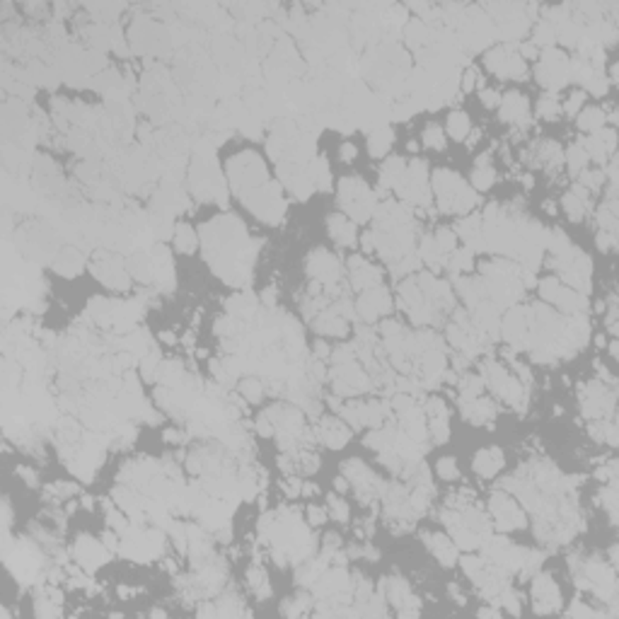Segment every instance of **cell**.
<instances>
[{"mask_svg":"<svg viewBox=\"0 0 619 619\" xmlns=\"http://www.w3.org/2000/svg\"><path fill=\"white\" fill-rule=\"evenodd\" d=\"M433 191L443 213H469L479 203L476 191L469 189L452 169H438L433 174Z\"/></svg>","mask_w":619,"mask_h":619,"instance_id":"cell-1","label":"cell"},{"mask_svg":"<svg viewBox=\"0 0 619 619\" xmlns=\"http://www.w3.org/2000/svg\"><path fill=\"white\" fill-rule=\"evenodd\" d=\"M228 177L230 184L237 194H247L252 189H259L269 181V174H266V164L261 162V157L257 152H240L228 162Z\"/></svg>","mask_w":619,"mask_h":619,"instance_id":"cell-2","label":"cell"},{"mask_svg":"<svg viewBox=\"0 0 619 619\" xmlns=\"http://www.w3.org/2000/svg\"><path fill=\"white\" fill-rule=\"evenodd\" d=\"M339 203L346 213L354 220H368L375 215V208H378V198L371 189H368L366 181L356 179V177H346L339 184Z\"/></svg>","mask_w":619,"mask_h":619,"instance_id":"cell-3","label":"cell"},{"mask_svg":"<svg viewBox=\"0 0 619 619\" xmlns=\"http://www.w3.org/2000/svg\"><path fill=\"white\" fill-rule=\"evenodd\" d=\"M242 201H245L249 211L264 220V223H281L283 215H286V201H283L281 186L271 184V181H266L259 189H252L247 191V194H242Z\"/></svg>","mask_w":619,"mask_h":619,"instance_id":"cell-4","label":"cell"},{"mask_svg":"<svg viewBox=\"0 0 619 619\" xmlns=\"http://www.w3.org/2000/svg\"><path fill=\"white\" fill-rule=\"evenodd\" d=\"M119 549L136 561H150L162 552V532L131 525L126 532H121V547Z\"/></svg>","mask_w":619,"mask_h":619,"instance_id":"cell-5","label":"cell"},{"mask_svg":"<svg viewBox=\"0 0 619 619\" xmlns=\"http://www.w3.org/2000/svg\"><path fill=\"white\" fill-rule=\"evenodd\" d=\"M90 269H92V276L100 283H104L109 291H128L131 286L128 271L124 266V261L116 257V252H109V249L95 252L92 261H90Z\"/></svg>","mask_w":619,"mask_h":619,"instance_id":"cell-6","label":"cell"},{"mask_svg":"<svg viewBox=\"0 0 619 619\" xmlns=\"http://www.w3.org/2000/svg\"><path fill=\"white\" fill-rule=\"evenodd\" d=\"M428 167H426L423 160H411L407 164L404 174H402L399 184L395 186V191L399 194L404 201H409L411 206H428L431 194H428Z\"/></svg>","mask_w":619,"mask_h":619,"instance_id":"cell-7","label":"cell"},{"mask_svg":"<svg viewBox=\"0 0 619 619\" xmlns=\"http://www.w3.org/2000/svg\"><path fill=\"white\" fill-rule=\"evenodd\" d=\"M537 80L542 88H547L549 92H556L559 88H564L566 80H571V61L566 54H561L559 49H544L539 56L537 66Z\"/></svg>","mask_w":619,"mask_h":619,"instance_id":"cell-8","label":"cell"},{"mask_svg":"<svg viewBox=\"0 0 619 619\" xmlns=\"http://www.w3.org/2000/svg\"><path fill=\"white\" fill-rule=\"evenodd\" d=\"M484 61H486V68H489L493 76L501 78V80L503 78H510V80H525V76H527L525 61L518 56V51H515L513 44H503V47L491 49Z\"/></svg>","mask_w":619,"mask_h":619,"instance_id":"cell-9","label":"cell"},{"mask_svg":"<svg viewBox=\"0 0 619 619\" xmlns=\"http://www.w3.org/2000/svg\"><path fill=\"white\" fill-rule=\"evenodd\" d=\"M539 295L547 303H554L559 310H564L566 315H581L583 310H588V300L583 293L566 288L559 283V278H544L539 281Z\"/></svg>","mask_w":619,"mask_h":619,"instance_id":"cell-10","label":"cell"},{"mask_svg":"<svg viewBox=\"0 0 619 619\" xmlns=\"http://www.w3.org/2000/svg\"><path fill=\"white\" fill-rule=\"evenodd\" d=\"M329 380H332V387L337 395H361V392L373 387V380L363 373V368H359V363H342V366H334L332 373H329Z\"/></svg>","mask_w":619,"mask_h":619,"instance_id":"cell-11","label":"cell"},{"mask_svg":"<svg viewBox=\"0 0 619 619\" xmlns=\"http://www.w3.org/2000/svg\"><path fill=\"white\" fill-rule=\"evenodd\" d=\"M489 513L498 530L508 532V530H520V527H525V513H522L518 501H515L508 491L493 493L489 501Z\"/></svg>","mask_w":619,"mask_h":619,"instance_id":"cell-12","label":"cell"},{"mask_svg":"<svg viewBox=\"0 0 619 619\" xmlns=\"http://www.w3.org/2000/svg\"><path fill=\"white\" fill-rule=\"evenodd\" d=\"M308 274L315 278L322 286H332L342 276V264L334 254H329L327 249H315L308 257Z\"/></svg>","mask_w":619,"mask_h":619,"instance_id":"cell-13","label":"cell"},{"mask_svg":"<svg viewBox=\"0 0 619 619\" xmlns=\"http://www.w3.org/2000/svg\"><path fill=\"white\" fill-rule=\"evenodd\" d=\"M278 177H281L283 184H286V189L291 191L295 198H300V201L310 198L312 191H315V186H312L305 167L298 162H291V160L278 162Z\"/></svg>","mask_w":619,"mask_h":619,"instance_id":"cell-14","label":"cell"},{"mask_svg":"<svg viewBox=\"0 0 619 619\" xmlns=\"http://www.w3.org/2000/svg\"><path fill=\"white\" fill-rule=\"evenodd\" d=\"M532 595H535V610L542 612V615H549V612H556L561 607V593L559 586L549 573H539L535 576V583H532Z\"/></svg>","mask_w":619,"mask_h":619,"instance_id":"cell-15","label":"cell"},{"mask_svg":"<svg viewBox=\"0 0 619 619\" xmlns=\"http://www.w3.org/2000/svg\"><path fill=\"white\" fill-rule=\"evenodd\" d=\"M73 554H76L78 564H80L83 569L92 571V569H97V566L104 564L112 552L104 547V542H97V539L83 535V537L76 539V544H73Z\"/></svg>","mask_w":619,"mask_h":619,"instance_id":"cell-16","label":"cell"},{"mask_svg":"<svg viewBox=\"0 0 619 619\" xmlns=\"http://www.w3.org/2000/svg\"><path fill=\"white\" fill-rule=\"evenodd\" d=\"M390 305L392 303H390L387 291H383L380 286H375V288H368V291H363V295L359 298V305H356V310H359L361 320L373 322V320H378V317L387 315Z\"/></svg>","mask_w":619,"mask_h":619,"instance_id":"cell-17","label":"cell"},{"mask_svg":"<svg viewBox=\"0 0 619 619\" xmlns=\"http://www.w3.org/2000/svg\"><path fill=\"white\" fill-rule=\"evenodd\" d=\"M581 145L586 148L590 160H598L600 164H603L607 157L615 152V145H617L615 128H600L598 133H593L590 138L581 140Z\"/></svg>","mask_w":619,"mask_h":619,"instance_id":"cell-18","label":"cell"},{"mask_svg":"<svg viewBox=\"0 0 619 619\" xmlns=\"http://www.w3.org/2000/svg\"><path fill=\"white\" fill-rule=\"evenodd\" d=\"M349 278H351V286H354L356 291H368V288L380 286L383 274H380L375 266L368 264L366 259L351 257V261H349Z\"/></svg>","mask_w":619,"mask_h":619,"instance_id":"cell-19","label":"cell"},{"mask_svg":"<svg viewBox=\"0 0 619 619\" xmlns=\"http://www.w3.org/2000/svg\"><path fill=\"white\" fill-rule=\"evenodd\" d=\"M317 438L325 443L327 447H332V450H339V447H344L349 443L351 431L349 426H344L337 419H322V423L317 426Z\"/></svg>","mask_w":619,"mask_h":619,"instance_id":"cell-20","label":"cell"},{"mask_svg":"<svg viewBox=\"0 0 619 619\" xmlns=\"http://www.w3.org/2000/svg\"><path fill=\"white\" fill-rule=\"evenodd\" d=\"M423 542H426V547L431 549V554H433L443 566H452V564H455L457 547H455V542H452L450 537L440 535V532H426Z\"/></svg>","mask_w":619,"mask_h":619,"instance_id":"cell-21","label":"cell"},{"mask_svg":"<svg viewBox=\"0 0 619 619\" xmlns=\"http://www.w3.org/2000/svg\"><path fill=\"white\" fill-rule=\"evenodd\" d=\"M462 416L474 426H484L496 416V404L484 397H474V399H462Z\"/></svg>","mask_w":619,"mask_h":619,"instance_id":"cell-22","label":"cell"},{"mask_svg":"<svg viewBox=\"0 0 619 619\" xmlns=\"http://www.w3.org/2000/svg\"><path fill=\"white\" fill-rule=\"evenodd\" d=\"M498 107H501V121L518 124V126L530 121V114H527V100L518 92H508L505 97H501V104Z\"/></svg>","mask_w":619,"mask_h":619,"instance_id":"cell-23","label":"cell"},{"mask_svg":"<svg viewBox=\"0 0 619 619\" xmlns=\"http://www.w3.org/2000/svg\"><path fill=\"white\" fill-rule=\"evenodd\" d=\"M51 264H54L56 274H61L66 278H73V276H78L83 271L85 257H83V252L78 247H66V249H61V252L56 254Z\"/></svg>","mask_w":619,"mask_h":619,"instance_id":"cell-24","label":"cell"},{"mask_svg":"<svg viewBox=\"0 0 619 619\" xmlns=\"http://www.w3.org/2000/svg\"><path fill=\"white\" fill-rule=\"evenodd\" d=\"M228 315L235 317L237 322H249L257 317V310H259V300L254 298L252 293L245 291V293H235L232 298L228 300Z\"/></svg>","mask_w":619,"mask_h":619,"instance_id":"cell-25","label":"cell"},{"mask_svg":"<svg viewBox=\"0 0 619 619\" xmlns=\"http://www.w3.org/2000/svg\"><path fill=\"white\" fill-rule=\"evenodd\" d=\"M503 467V450L501 447H486V450H479L474 457V472L484 479L498 474Z\"/></svg>","mask_w":619,"mask_h":619,"instance_id":"cell-26","label":"cell"},{"mask_svg":"<svg viewBox=\"0 0 619 619\" xmlns=\"http://www.w3.org/2000/svg\"><path fill=\"white\" fill-rule=\"evenodd\" d=\"M327 228H329V235H332V240L337 242V245L351 247L356 242V228H354V223L349 220V215L334 213L332 218L327 220Z\"/></svg>","mask_w":619,"mask_h":619,"instance_id":"cell-27","label":"cell"},{"mask_svg":"<svg viewBox=\"0 0 619 619\" xmlns=\"http://www.w3.org/2000/svg\"><path fill=\"white\" fill-rule=\"evenodd\" d=\"M588 191L583 189V186H576L573 191H569V194H564V198H561V206H564L566 215L573 220V223H581L583 218H586V211H588Z\"/></svg>","mask_w":619,"mask_h":619,"instance_id":"cell-28","label":"cell"},{"mask_svg":"<svg viewBox=\"0 0 619 619\" xmlns=\"http://www.w3.org/2000/svg\"><path fill=\"white\" fill-rule=\"evenodd\" d=\"M305 172L315 186V191H327L329 184H332V172H329V162L322 155H315L312 160L305 164Z\"/></svg>","mask_w":619,"mask_h":619,"instance_id":"cell-29","label":"cell"},{"mask_svg":"<svg viewBox=\"0 0 619 619\" xmlns=\"http://www.w3.org/2000/svg\"><path fill=\"white\" fill-rule=\"evenodd\" d=\"M392 143H395V133H392V128L385 126V128L371 131V136H368V152H371L373 157H385L392 148Z\"/></svg>","mask_w":619,"mask_h":619,"instance_id":"cell-30","label":"cell"},{"mask_svg":"<svg viewBox=\"0 0 619 619\" xmlns=\"http://www.w3.org/2000/svg\"><path fill=\"white\" fill-rule=\"evenodd\" d=\"M404 169H407L404 157H387V162L380 169V184L387 186V189H395L399 184L402 174H404Z\"/></svg>","mask_w":619,"mask_h":619,"instance_id":"cell-31","label":"cell"},{"mask_svg":"<svg viewBox=\"0 0 619 619\" xmlns=\"http://www.w3.org/2000/svg\"><path fill=\"white\" fill-rule=\"evenodd\" d=\"M472 181L479 191H486L489 186L496 181V169L491 167V160L486 155H481L479 160L474 164V172H472Z\"/></svg>","mask_w":619,"mask_h":619,"instance_id":"cell-32","label":"cell"},{"mask_svg":"<svg viewBox=\"0 0 619 619\" xmlns=\"http://www.w3.org/2000/svg\"><path fill=\"white\" fill-rule=\"evenodd\" d=\"M174 247H177V252H181V254H194V249H196V232H194V228H191V225H186V223H179V225H174Z\"/></svg>","mask_w":619,"mask_h":619,"instance_id":"cell-33","label":"cell"},{"mask_svg":"<svg viewBox=\"0 0 619 619\" xmlns=\"http://www.w3.org/2000/svg\"><path fill=\"white\" fill-rule=\"evenodd\" d=\"M447 136L455 140H467L469 131H472V126H469V116L467 112H452L450 116H447Z\"/></svg>","mask_w":619,"mask_h":619,"instance_id":"cell-34","label":"cell"},{"mask_svg":"<svg viewBox=\"0 0 619 619\" xmlns=\"http://www.w3.org/2000/svg\"><path fill=\"white\" fill-rule=\"evenodd\" d=\"M472 266H474L472 249H455V252L447 257L445 269L450 271L452 276H459V274H467V271H472Z\"/></svg>","mask_w":619,"mask_h":619,"instance_id":"cell-35","label":"cell"},{"mask_svg":"<svg viewBox=\"0 0 619 619\" xmlns=\"http://www.w3.org/2000/svg\"><path fill=\"white\" fill-rule=\"evenodd\" d=\"M325 571H327V566H325V561H322V559H312V561L308 559L298 569V583H300V586H315Z\"/></svg>","mask_w":619,"mask_h":619,"instance_id":"cell-36","label":"cell"},{"mask_svg":"<svg viewBox=\"0 0 619 619\" xmlns=\"http://www.w3.org/2000/svg\"><path fill=\"white\" fill-rule=\"evenodd\" d=\"M556 42V30H554V25L552 22H547V20H539L537 25H535V30H532V44H535V47L539 49V47H544V49H552V44Z\"/></svg>","mask_w":619,"mask_h":619,"instance_id":"cell-37","label":"cell"},{"mask_svg":"<svg viewBox=\"0 0 619 619\" xmlns=\"http://www.w3.org/2000/svg\"><path fill=\"white\" fill-rule=\"evenodd\" d=\"M564 160H566V164H569L571 172L578 174V172H586V164H588L590 157H588L586 148H583L581 143H573L569 150H566Z\"/></svg>","mask_w":619,"mask_h":619,"instance_id":"cell-38","label":"cell"},{"mask_svg":"<svg viewBox=\"0 0 619 619\" xmlns=\"http://www.w3.org/2000/svg\"><path fill=\"white\" fill-rule=\"evenodd\" d=\"M605 126V112L603 109H586L578 116V128L588 131V133H598Z\"/></svg>","mask_w":619,"mask_h":619,"instance_id":"cell-39","label":"cell"},{"mask_svg":"<svg viewBox=\"0 0 619 619\" xmlns=\"http://www.w3.org/2000/svg\"><path fill=\"white\" fill-rule=\"evenodd\" d=\"M481 390H484V380L479 375H464L459 380V397L462 399H474V397L481 395Z\"/></svg>","mask_w":619,"mask_h":619,"instance_id":"cell-40","label":"cell"},{"mask_svg":"<svg viewBox=\"0 0 619 619\" xmlns=\"http://www.w3.org/2000/svg\"><path fill=\"white\" fill-rule=\"evenodd\" d=\"M537 109H539V116H542V119H556L561 114V102H559V97H556L554 92H547V95H542V97H539Z\"/></svg>","mask_w":619,"mask_h":619,"instance_id":"cell-41","label":"cell"},{"mask_svg":"<svg viewBox=\"0 0 619 619\" xmlns=\"http://www.w3.org/2000/svg\"><path fill=\"white\" fill-rule=\"evenodd\" d=\"M423 145L426 148H433V150H443L445 148V131H443L438 124H428L423 128Z\"/></svg>","mask_w":619,"mask_h":619,"instance_id":"cell-42","label":"cell"},{"mask_svg":"<svg viewBox=\"0 0 619 619\" xmlns=\"http://www.w3.org/2000/svg\"><path fill=\"white\" fill-rule=\"evenodd\" d=\"M327 510H329V518H334L337 522H346L349 520V503L344 501L342 496H337V493H332V496L327 498Z\"/></svg>","mask_w":619,"mask_h":619,"instance_id":"cell-43","label":"cell"},{"mask_svg":"<svg viewBox=\"0 0 619 619\" xmlns=\"http://www.w3.org/2000/svg\"><path fill=\"white\" fill-rule=\"evenodd\" d=\"M247 576H249V586H252V590L257 593V598H266V595L271 593L269 583H266V573L261 571L259 566H252Z\"/></svg>","mask_w":619,"mask_h":619,"instance_id":"cell-44","label":"cell"},{"mask_svg":"<svg viewBox=\"0 0 619 619\" xmlns=\"http://www.w3.org/2000/svg\"><path fill=\"white\" fill-rule=\"evenodd\" d=\"M240 392L245 395L247 402H254V404H257V402H261V397H264L266 390H264V385H261L257 378H245L240 383Z\"/></svg>","mask_w":619,"mask_h":619,"instance_id":"cell-45","label":"cell"},{"mask_svg":"<svg viewBox=\"0 0 619 619\" xmlns=\"http://www.w3.org/2000/svg\"><path fill=\"white\" fill-rule=\"evenodd\" d=\"M428 435L435 443H445L447 435H450V428H447V419H428Z\"/></svg>","mask_w":619,"mask_h":619,"instance_id":"cell-46","label":"cell"},{"mask_svg":"<svg viewBox=\"0 0 619 619\" xmlns=\"http://www.w3.org/2000/svg\"><path fill=\"white\" fill-rule=\"evenodd\" d=\"M423 414L428 419H447V407H445V402L438 399V397H431V399L423 404Z\"/></svg>","mask_w":619,"mask_h":619,"instance_id":"cell-47","label":"cell"},{"mask_svg":"<svg viewBox=\"0 0 619 619\" xmlns=\"http://www.w3.org/2000/svg\"><path fill=\"white\" fill-rule=\"evenodd\" d=\"M438 476L445 481H455L459 476V469H457V462L452 457H443L438 459Z\"/></svg>","mask_w":619,"mask_h":619,"instance_id":"cell-48","label":"cell"},{"mask_svg":"<svg viewBox=\"0 0 619 619\" xmlns=\"http://www.w3.org/2000/svg\"><path fill=\"white\" fill-rule=\"evenodd\" d=\"M484 559H476V556H467V559H462V569H464V573H467L469 578H474L479 576L481 571H484Z\"/></svg>","mask_w":619,"mask_h":619,"instance_id":"cell-49","label":"cell"},{"mask_svg":"<svg viewBox=\"0 0 619 619\" xmlns=\"http://www.w3.org/2000/svg\"><path fill=\"white\" fill-rule=\"evenodd\" d=\"M583 100H586V92H573V95H569V100H566V104L561 107V112H566V114L569 116H573V114H578V112H581V104H583Z\"/></svg>","mask_w":619,"mask_h":619,"instance_id":"cell-50","label":"cell"},{"mask_svg":"<svg viewBox=\"0 0 619 619\" xmlns=\"http://www.w3.org/2000/svg\"><path fill=\"white\" fill-rule=\"evenodd\" d=\"M327 518H329V510H327V508H322V505H312V503H310V508H308V520H310V525H325Z\"/></svg>","mask_w":619,"mask_h":619,"instance_id":"cell-51","label":"cell"},{"mask_svg":"<svg viewBox=\"0 0 619 619\" xmlns=\"http://www.w3.org/2000/svg\"><path fill=\"white\" fill-rule=\"evenodd\" d=\"M283 491L288 493V496H300L303 493V484H300V479H295V476H291V479L283 481Z\"/></svg>","mask_w":619,"mask_h":619,"instance_id":"cell-52","label":"cell"},{"mask_svg":"<svg viewBox=\"0 0 619 619\" xmlns=\"http://www.w3.org/2000/svg\"><path fill=\"white\" fill-rule=\"evenodd\" d=\"M481 104L484 107H498L501 104V95L498 92H493V90H481Z\"/></svg>","mask_w":619,"mask_h":619,"instance_id":"cell-53","label":"cell"},{"mask_svg":"<svg viewBox=\"0 0 619 619\" xmlns=\"http://www.w3.org/2000/svg\"><path fill=\"white\" fill-rule=\"evenodd\" d=\"M537 51L539 49L532 42H522L520 47H518V56H520L522 61H525V59H537Z\"/></svg>","mask_w":619,"mask_h":619,"instance_id":"cell-54","label":"cell"},{"mask_svg":"<svg viewBox=\"0 0 619 619\" xmlns=\"http://www.w3.org/2000/svg\"><path fill=\"white\" fill-rule=\"evenodd\" d=\"M615 245H617V240H615V232H600L598 235V247L600 249H615Z\"/></svg>","mask_w":619,"mask_h":619,"instance_id":"cell-55","label":"cell"},{"mask_svg":"<svg viewBox=\"0 0 619 619\" xmlns=\"http://www.w3.org/2000/svg\"><path fill=\"white\" fill-rule=\"evenodd\" d=\"M342 160L344 162H354L356 160V145L354 143H344L342 145Z\"/></svg>","mask_w":619,"mask_h":619,"instance_id":"cell-56","label":"cell"},{"mask_svg":"<svg viewBox=\"0 0 619 619\" xmlns=\"http://www.w3.org/2000/svg\"><path fill=\"white\" fill-rule=\"evenodd\" d=\"M569 615H586V617H593L595 615V610H590V607H586V605H581V603H576L569 610Z\"/></svg>","mask_w":619,"mask_h":619,"instance_id":"cell-57","label":"cell"},{"mask_svg":"<svg viewBox=\"0 0 619 619\" xmlns=\"http://www.w3.org/2000/svg\"><path fill=\"white\" fill-rule=\"evenodd\" d=\"M164 440H174V443H179V440H181V433H179V431H174V428H169V431H164Z\"/></svg>","mask_w":619,"mask_h":619,"instance_id":"cell-58","label":"cell"},{"mask_svg":"<svg viewBox=\"0 0 619 619\" xmlns=\"http://www.w3.org/2000/svg\"><path fill=\"white\" fill-rule=\"evenodd\" d=\"M303 493H305V496H315V493H317V486H315V484H303Z\"/></svg>","mask_w":619,"mask_h":619,"instance_id":"cell-59","label":"cell"},{"mask_svg":"<svg viewBox=\"0 0 619 619\" xmlns=\"http://www.w3.org/2000/svg\"><path fill=\"white\" fill-rule=\"evenodd\" d=\"M346 489H349V479H342V476H339V479H337V491L344 493Z\"/></svg>","mask_w":619,"mask_h":619,"instance_id":"cell-60","label":"cell"},{"mask_svg":"<svg viewBox=\"0 0 619 619\" xmlns=\"http://www.w3.org/2000/svg\"><path fill=\"white\" fill-rule=\"evenodd\" d=\"M610 354L617 359V342H612V344H610Z\"/></svg>","mask_w":619,"mask_h":619,"instance_id":"cell-61","label":"cell"}]
</instances>
